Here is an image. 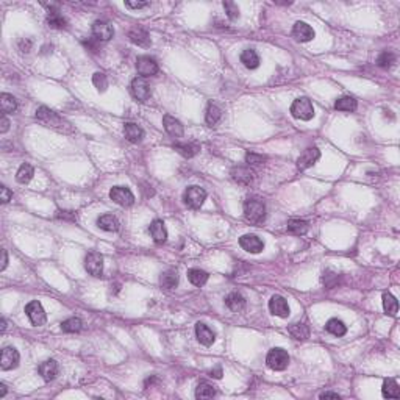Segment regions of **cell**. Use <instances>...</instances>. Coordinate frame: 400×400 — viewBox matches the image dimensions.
<instances>
[{
	"label": "cell",
	"mask_w": 400,
	"mask_h": 400,
	"mask_svg": "<svg viewBox=\"0 0 400 400\" xmlns=\"http://www.w3.org/2000/svg\"><path fill=\"white\" fill-rule=\"evenodd\" d=\"M320 398H339V394H336V392H324V394H320Z\"/></svg>",
	"instance_id": "obj_54"
},
{
	"label": "cell",
	"mask_w": 400,
	"mask_h": 400,
	"mask_svg": "<svg viewBox=\"0 0 400 400\" xmlns=\"http://www.w3.org/2000/svg\"><path fill=\"white\" fill-rule=\"evenodd\" d=\"M97 227L103 231H108V233H114L121 228V224L118 221V217L113 214H102L97 219Z\"/></svg>",
	"instance_id": "obj_23"
},
{
	"label": "cell",
	"mask_w": 400,
	"mask_h": 400,
	"mask_svg": "<svg viewBox=\"0 0 400 400\" xmlns=\"http://www.w3.org/2000/svg\"><path fill=\"white\" fill-rule=\"evenodd\" d=\"M7 264H8V253H7V250L4 249V250H2V266H0V270H5V269H7Z\"/></svg>",
	"instance_id": "obj_53"
},
{
	"label": "cell",
	"mask_w": 400,
	"mask_h": 400,
	"mask_svg": "<svg viewBox=\"0 0 400 400\" xmlns=\"http://www.w3.org/2000/svg\"><path fill=\"white\" fill-rule=\"evenodd\" d=\"M383 309H384V313L389 314V316H395L397 309H398L397 299L394 297L392 294H389V292H384L383 294Z\"/></svg>",
	"instance_id": "obj_40"
},
{
	"label": "cell",
	"mask_w": 400,
	"mask_h": 400,
	"mask_svg": "<svg viewBox=\"0 0 400 400\" xmlns=\"http://www.w3.org/2000/svg\"><path fill=\"white\" fill-rule=\"evenodd\" d=\"M124 135H125L127 141H130V143H133V144H138L144 138V130L135 122H127L124 125Z\"/></svg>",
	"instance_id": "obj_22"
},
{
	"label": "cell",
	"mask_w": 400,
	"mask_h": 400,
	"mask_svg": "<svg viewBox=\"0 0 400 400\" xmlns=\"http://www.w3.org/2000/svg\"><path fill=\"white\" fill-rule=\"evenodd\" d=\"M288 331H289L291 336L297 341H305L309 338V328L306 324H303V322H295V324H292L288 328Z\"/></svg>",
	"instance_id": "obj_30"
},
{
	"label": "cell",
	"mask_w": 400,
	"mask_h": 400,
	"mask_svg": "<svg viewBox=\"0 0 400 400\" xmlns=\"http://www.w3.org/2000/svg\"><path fill=\"white\" fill-rule=\"evenodd\" d=\"M33 175H35V169H33V166H30L29 163H24L19 169H18V172H16V180L19 183H22V185H25V183H29L30 180L33 178Z\"/></svg>",
	"instance_id": "obj_37"
},
{
	"label": "cell",
	"mask_w": 400,
	"mask_h": 400,
	"mask_svg": "<svg viewBox=\"0 0 400 400\" xmlns=\"http://www.w3.org/2000/svg\"><path fill=\"white\" fill-rule=\"evenodd\" d=\"M163 125H164V130L167 132V135H171L172 138H183L185 128H183V124L178 119L172 118V116H169V114H166L163 118Z\"/></svg>",
	"instance_id": "obj_19"
},
{
	"label": "cell",
	"mask_w": 400,
	"mask_h": 400,
	"mask_svg": "<svg viewBox=\"0 0 400 400\" xmlns=\"http://www.w3.org/2000/svg\"><path fill=\"white\" fill-rule=\"evenodd\" d=\"M358 107V103L353 97L350 96H344L341 99H338L336 102H334V108H336L338 111H345V113H353Z\"/></svg>",
	"instance_id": "obj_35"
},
{
	"label": "cell",
	"mask_w": 400,
	"mask_h": 400,
	"mask_svg": "<svg viewBox=\"0 0 400 400\" xmlns=\"http://www.w3.org/2000/svg\"><path fill=\"white\" fill-rule=\"evenodd\" d=\"M32 41L29 40V38H25V40H21L19 41V49H21V52H25V54H29L30 52V49H32Z\"/></svg>",
	"instance_id": "obj_48"
},
{
	"label": "cell",
	"mask_w": 400,
	"mask_h": 400,
	"mask_svg": "<svg viewBox=\"0 0 400 400\" xmlns=\"http://www.w3.org/2000/svg\"><path fill=\"white\" fill-rule=\"evenodd\" d=\"M136 69L141 77H152L158 74V63L150 57H139L136 60Z\"/></svg>",
	"instance_id": "obj_14"
},
{
	"label": "cell",
	"mask_w": 400,
	"mask_h": 400,
	"mask_svg": "<svg viewBox=\"0 0 400 400\" xmlns=\"http://www.w3.org/2000/svg\"><path fill=\"white\" fill-rule=\"evenodd\" d=\"M241 63L246 66L247 69H256L258 66H260V57H258V54L253 50V49H246V50H242V54L239 57Z\"/></svg>",
	"instance_id": "obj_28"
},
{
	"label": "cell",
	"mask_w": 400,
	"mask_h": 400,
	"mask_svg": "<svg viewBox=\"0 0 400 400\" xmlns=\"http://www.w3.org/2000/svg\"><path fill=\"white\" fill-rule=\"evenodd\" d=\"M225 305L233 313H241L242 309L246 308V299H244V295L239 292H230L225 297Z\"/></svg>",
	"instance_id": "obj_25"
},
{
	"label": "cell",
	"mask_w": 400,
	"mask_h": 400,
	"mask_svg": "<svg viewBox=\"0 0 400 400\" xmlns=\"http://www.w3.org/2000/svg\"><path fill=\"white\" fill-rule=\"evenodd\" d=\"M149 231H150V235H152L153 241L157 242V244H163V242L167 239V230H166V225H164L163 221H160V219H155V221L150 224Z\"/></svg>",
	"instance_id": "obj_24"
},
{
	"label": "cell",
	"mask_w": 400,
	"mask_h": 400,
	"mask_svg": "<svg viewBox=\"0 0 400 400\" xmlns=\"http://www.w3.org/2000/svg\"><path fill=\"white\" fill-rule=\"evenodd\" d=\"M231 178L235 180L238 185H242V186H249L253 178H255V172L250 169V167H246V166H236L231 169Z\"/></svg>",
	"instance_id": "obj_17"
},
{
	"label": "cell",
	"mask_w": 400,
	"mask_h": 400,
	"mask_svg": "<svg viewBox=\"0 0 400 400\" xmlns=\"http://www.w3.org/2000/svg\"><path fill=\"white\" fill-rule=\"evenodd\" d=\"M208 272H205L202 269H189L188 270V280L192 283L194 286H203L206 281H208Z\"/></svg>",
	"instance_id": "obj_36"
},
{
	"label": "cell",
	"mask_w": 400,
	"mask_h": 400,
	"mask_svg": "<svg viewBox=\"0 0 400 400\" xmlns=\"http://www.w3.org/2000/svg\"><path fill=\"white\" fill-rule=\"evenodd\" d=\"M308 228H309L308 222L306 221H302V219H291V221L288 222V225H286L288 233L295 235V236L305 235L306 231H308Z\"/></svg>",
	"instance_id": "obj_31"
},
{
	"label": "cell",
	"mask_w": 400,
	"mask_h": 400,
	"mask_svg": "<svg viewBox=\"0 0 400 400\" xmlns=\"http://www.w3.org/2000/svg\"><path fill=\"white\" fill-rule=\"evenodd\" d=\"M395 61H397V57L392 54V52L384 50V52H381V54L378 55V58H377V66H380L383 69H389V68L394 66Z\"/></svg>",
	"instance_id": "obj_41"
},
{
	"label": "cell",
	"mask_w": 400,
	"mask_h": 400,
	"mask_svg": "<svg viewBox=\"0 0 400 400\" xmlns=\"http://www.w3.org/2000/svg\"><path fill=\"white\" fill-rule=\"evenodd\" d=\"M266 161V157L264 155H258V153H247L246 155V163L249 166H260Z\"/></svg>",
	"instance_id": "obj_46"
},
{
	"label": "cell",
	"mask_w": 400,
	"mask_h": 400,
	"mask_svg": "<svg viewBox=\"0 0 400 400\" xmlns=\"http://www.w3.org/2000/svg\"><path fill=\"white\" fill-rule=\"evenodd\" d=\"M110 199L121 206H132L135 203L133 192L125 186H114L110 191Z\"/></svg>",
	"instance_id": "obj_7"
},
{
	"label": "cell",
	"mask_w": 400,
	"mask_h": 400,
	"mask_svg": "<svg viewBox=\"0 0 400 400\" xmlns=\"http://www.w3.org/2000/svg\"><path fill=\"white\" fill-rule=\"evenodd\" d=\"M222 118V110L219 108L216 103H210L208 107H206V113H205V121L210 127L216 125L219 121Z\"/></svg>",
	"instance_id": "obj_34"
},
{
	"label": "cell",
	"mask_w": 400,
	"mask_h": 400,
	"mask_svg": "<svg viewBox=\"0 0 400 400\" xmlns=\"http://www.w3.org/2000/svg\"><path fill=\"white\" fill-rule=\"evenodd\" d=\"M130 91L138 102H146L150 97V86L144 77H136V79L132 80Z\"/></svg>",
	"instance_id": "obj_8"
},
{
	"label": "cell",
	"mask_w": 400,
	"mask_h": 400,
	"mask_svg": "<svg viewBox=\"0 0 400 400\" xmlns=\"http://www.w3.org/2000/svg\"><path fill=\"white\" fill-rule=\"evenodd\" d=\"M244 216L250 224H263L266 221V205L260 199H247L244 203Z\"/></svg>",
	"instance_id": "obj_1"
},
{
	"label": "cell",
	"mask_w": 400,
	"mask_h": 400,
	"mask_svg": "<svg viewBox=\"0 0 400 400\" xmlns=\"http://www.w3.org/2000/svg\"><path fill=\"white\" fill-rule=\"evenodd\" d=\"M0 124H2V128H0V133H7L8 132V128H10V121L8 118L4 114L2 116V121H0Z\"/></svg>",
	"instance_id": "obj_52"
},
{
	"label": "cell",
	"mask_w": 400,
	"mask_h": 400,
	"mask_svg": "<svg viewBox=\"0 0 400 400\" xmlns=\"http://www.w3.org/2000/svg\"><path fill=\"white\" fill-rule=\"evenodd\" d=\"M239 246L246 250V252H249V253H253V255H256V253H261L263 252V249H264V242L258 238L256 235H242L241 238H239Z\"/></svg>",
	"instance_id": "obj_13"
},
{
	"label": "cell",
	"mask_w": 400,
	"mask_h": 400,
	"mask_svg": "<svg viewBox=\"0 0 400 400\" xmlns=\"http://www.w3.org/2000/svg\"><path fill=\"white\" fill-rule=\"evenodd\" d=\"M210 375L213 378H222V367L221 366H216L214 369L210 370Z\"/></svg>",
	"instance_id": "obj_51"
},
{
	"label": "cell",
	"mask_w": 400,
	"mask_h": 400,
	"mask_svg": "<svg viewBox=\"0 0 400 400\" xmlns=\"http://www.w3.org/2000/svg\"><path fill=\"white\" fill-rule=\"evenodd\" d=\"M5 330H7V320L2 319V333H5Z\"/></svg>",
	"instance_id": "obj_56"
},
{
	"label": "cell",
	"mask_w": 400,
	"mask_h": 400,
	"mask_svg": "<svg viewBox=\"0 0 400 400\" xmlns=\"http://www.w3.org/2000/svg\"><path fill=\"white\" fill-rule=\"evenodd\" d=\"M38 372H40V375L43 377V380L46 381H52L58 377L60 373V366L55 359H46L43 363L38 366Z\"/></svg>",
	"instance_id": "obj_18"
},
{
	"label": "cell",
	"mask_w": 400,
	"mask_h": 400,
	"mask_svg": "<svg viewBox=\"0 0 400 400\" xmlns=\"http://www.w3.org/2000/svg\"><path fill=\"white\" fill-rule=\"evenodd\" d=\"M269 311L272 313L274 316H278V317L285 319V317L289 316V305H288L285 297H281V295L275 294L269 300Z\"/></svg>",
	"instance_id": "obj_12"
},
{
	"label": "cell",
	"mask_w": 400,
	"mask_h": 400,
	"mask_svg": "<svg viewBox=\"0 0 400 400\" xmlns=\"http://www.w3.org/2000/svg\"><path fill=\"white\" fill-rule=\"evenodd\" d=\"M314 30L311 25H308L306 22H302V21H297L294 24V27H292V36L295 38L297 41L300 43H308V41H311L313 38H314Z\"/></svg>",
	"instance_id": "obj_16"
},
{
	"label": "cell",
	"mask_w": 400,
	"mask_h": 400,
	"mask_svg": "<svg viewBox=\"0 0 400 400\" xmlns=\"http://www.w3.org/2000/svg\"><path fill=\"white\" fill-rule=\"evenodd\" d=\"M47 24H49V27L60 30V29H66L68 27V19L64 18L63 15H60L58 10H54V11H49Z\"/></svg>",
	"instance_id": "obj_32"
},
{
	"label": "cell",
	"mask_w": 400,
	"mask_h": 400,
	"mask_svg": "<svg viewBox=\"0 0 400 400\" xmlns=\"http://www.w3.org/2000/svg\"><path fill=\"white\" fill-rule=\"evenodd\" d=\"M325 330H327L330 334H333V336L341 338V336H344V334L347 333V325L344 324V322H342L341 319L333 317V319H330V320L327 322V324H325Z\"/></svg>",
	"instance_id": "obj_29"
},
{
	"label": "cell",
	"mask_w": 400,
	"mask_h": 400,
	"mask_svg": "<svg viewBox=\"0 0 400 400\" xmlns=\"http://www.w3.org/2000/svg\"><path fill=\"white\" fill-rule=\"evenodd\" d=\"M322 281H324L325 288L333 289L339 285V275L336 272H331V270H325V272L322 274Z\"/></svg>",
	"instance_id": "obj_44"
},
{
	"label": "cell",
	"mask_w": 400,
	"mask_h": 400,
	"mask_svg": "<svg viewBox=\"0 0 400 400\" xmlns=\"http://www.w3.org/2000/svg\"><path fill=\"white\" fill-rule=\"evenodd\" d=\"M216 395V389L214 386L210 383H200L196 389V398H211Z\"/></svg>",
	"instance_id": "obj_42"
},
{
	"label": "cell",
	"mask_w": 400,
	"mask_h": 400,
	"mask_svg": "<svg viewBox=\"0 0 400 400\" xmlns=\"http://www.w3.org/2000/svg\"><path fill=\"white\" fill-rule=\"evenodd\" d=\"M172 147L185 158H192L200 152V146L196 143H175Z\"/></svg>",
	"instance_id": "obj_27"
},
{
	"label": "cell",
	"mask_w": 400,
	"mask_h": 400,
	"mask_svg": "<svg viewBox=\"0 0 400 400\" xmlns=\"http://www.w3.org/2000/svg\"><path fill=\"white\" fill-rule=\"evenodd\" d=\"M128 40L139 47H150V44H152L149 32L143 27H133L130 32H128Z\"/></svg>",
	"instance_id": "obj_20"
},
{
	"label": "cell",
	"mask_w": 400,
	"mask_h": 400,
	"mask_svg": "<svg viewBox=\"0 0 400 400\" xmlns=\"http://www.w3.org/2000/svg\"><path fill=\"white\" fill-rule=\"evenodd\" d=\"M19 352L15 347H5L2 350V358H0V367L2 370H11L19 366Z\"/></svg>",
	"instance_id": "obj_11"
},
{
	"label": "cell",
	"mask_w": 400,
	"mask_h": 400,
	"mask_svg": "<svg viewBox=\"0 0 400 400\" xmlns=\"http://www.w3.org/2000/svg\"><path fill=\"white\" fill-rule=\"evenodd\" d=\"M93 85L96 86V89L99 93H105L108 89V79L103 72H96L93 75Z\"/></svg>",
	"instance_id": "obj_43"
},
{
	"label": "cell",
	"mask_w": 400,
	"mask_h": 400,
	"mask_svg": "<svg viewBox=\"0 0 400 400\" xmlns=\"http://www.w3.org/2000/svg\"><path fill=\"white\" fill-rule=\"evenodd\" d=\"M196 338L202 345L210 347V345H213V342L216 339V334L208 325H205L203 322H197L196 324Z\"/></svg>",
	"instance_id": "obj_21"
},
{
	"label": "cell",
	"mask_w": 400,
	"mask_h": 400,
	"mask_svg": "<svg viewBox=\"0 0 400 400\" xmlns=\"http://www.w3.org/2000/svg\"><path fill=\"white\" fill-rule=\"evenodd\" d=\"M0 194H2V197H0V200H2V203H8L13 197V192L4 185L2 188H0Z\"/></svg>",
	"instance_id": "obj_47"
},
{
	"label": "cell",
	"mask_w": 400,
	"mask_h": 400,
	"mask_svg": "<svg viewBox=\"0 0 400 400\" xmlns=\"http://www.w3.org/2000/svg\"><path fill=\"white\" fill-rule=\"evenodd\" d=\"M0 108H2V113L4 114L15 113L16 108H18V102H16V99L13 97L11 94L4 93L2 96H0Z\"/></svg>",
	"instance_id": "obj_38"
},
{
	"label": "cell",
	"mask_w": 400,
	"mask_h": 400,
	"mask_svg": "<svg viewBox=\"0 0 400 400\" xmlns=\"http://www.w3.org/2000/svg\"><path fill=\"white\" fill-rule=\"evenodd\" d=\"M83 328V322L79 317H69L61 322V330L64 333H79Z\"/></svg>",
	"instance_id": "obj_39"
},
{
	"label": "cell",
	"mask_w": 400,
	"mask_h": 400,
	"mask_svg": "<svg viewBox=\"0 0 400 400\" xmlns=\"http://www.w3.org/2000/svg\"><path fill=\"white\" fill-rule=\"evenodd\" d=\"M25 314H27V317L30 319V322L35 327L44 325L47 320L46 309L41 305V302H38V300H32L27 303V306H25Z\"/></svg>",
	"instance_id": "obj_4"
},
{
	"label": "cell",
	"mask_w": 400,
	"mask_h": 400,
	"mask_svg": "<svg viewBox=\"0 0 400 400\" xmlns=\"http://www.w3.org/2000/svg\"><path fill=\"white\" fill-rule=\"evenodd\" d=\"M291 114L294 116L295 119L299 121H311L314 118V108L313 103L309 99L306 97H299L292 102V105L289 108Z\"/></svg>",
	"instance_id": "obj_2"
},
{
	"label": "cell",
	"mask_w": 400,
	"mask_h": 400,
	"mask_svg": "<svg viewBox=\"0 0 400 400\" xmlns=\"http://www.w3.org/2000/svg\"><path fill=\"white\" fill-rule=\"evenodd\" d=\"M85 269L89 275L100 277L103 274V256L99 252H89L85 256Z\"/></svg>",
	"instance_id": "obj_6"
},
{
	"label": "cell",
	"mask_w": 400,
	"mask_h": 400,
	"mask_svg": "<svg viewBox=\"0 0 400 400\" xmlns=\"http://www.w3.org/2000/svg\"><path fill=\"white\" fill-rule=\"evenodd\" d=\"M224 8H225V13H227V16L231 19V21H235L239 18V8L235 2H224Z\"/></svg>",
	"instance_id": "obj_45"
},
{
	"label": "cell",
	"mask_w": 400,
	"mask_h": 400,
	"mask_svg": "<svg viewBox=\"0 0 400 400\" xmlns=\"http://www.w3.org/2000/svg\"><path fill=\"white\" fill-rule=\"evenodd\" d=\"M185 203L192 210H199L206 200V191L200 186H189L183 194Z\"/></svg>",
	"instance_id": "obj_5"
},
{
	"label": "cell",
	"mask_w": 400,
	"mask_h": 400,
	"mask_svg": "<svg viewBox=\"0 0 400 400\" xmlns=\"http://www.w3.org/2000/svg\"><path fill=\"white\" fill-rule=\"evenodd\" d=\"M160 285H161V288H164L167 291L175 289L177 285H178V274H177V270H174V269L164 270V272L160 275Z\"/></svg>",
	"instance_id": "obj_26"
},
{
	"label": "cell",
	"mask_w": 400,
	"mask_h": 400,
	"mask_svg": "<svg viewBox=\"0 0 400 400\" xmlns=\"http://www.w3.org/2000/svg\"><path fill=\"white\" fill-rule=\"evenodd\" d=\"M125 7L130 10H141V8L149 7V4L147 2H125Z\"/></svg>",
	"instance_id": "obj_49"
},
{
	"label": "cell",
	"mask_w": 400,
	"mask_h": 400,
	"mask_svg": "<svg viewBox=\"0 0 400 400\" xmlns=\"http://www.w3.org/2000/svg\"><path fill=\"white\" fill-rule=\"evenodd\" d=\"M381 394L386 398H398L400 397V389H398L397 381L392 380V378L384 380L383 386H381Z\"/></svg>",
	"instance_id": "obj_33"
},
{
	"label": "cell",
	"mask_w": 400,
	"mask_h": 400,
	"mask_svg": "<svg viewBox=\"0 0 400 400\" xmlns=\"http://www.w3.org/2000/svg\"><path fill=\"white\" fill-rule=\"evenodd\" d=\"M36 119L40 121L41 124H44L46 127L61 128V125H63V119L60 118V116L55 111H52L47 107L38 108V111H36Z\"/></svg>",
	"instance_id": "obj_9"
},
{
	"label": "cell",
	"mask_w": 400,
	"mask_h": 400,
	"mask_svg": "<svg viewBox=\"0 0 400 400\" xmlns=\"http://www.w3.org/2000/svg\"><path fill=\"white\" fill-rule=\"evenodd\" d=\"M7 394V386L5 384H0V397H4Z\"/></svg>",
	"instance_id": "obj_55"
},
{
	"label": "cell",
	"mask_w": 400,
	"mask_h": 400,
	"mask_svg": "<svg viewBox=\"0 0 400 400\" xmlns=\"http://www.w3.org/2000/svg\"><path fill=\"white\" fill-rule=\"evenodd\" d=\"M320 158V150L317 147H308L302 152V155L297 160V167L300 171H306L309 167H313Z\"/></svg>",
	"instance_id": "obj_10"
},
{
	"label": "cell",
	"mask_w": 400,
	"mask_h": 400,
	"mask_svg": "<svg viewBox=\"0 0 400 400\" xmlns=\"http://www.w3.org/2000/svg\"><path fill=\"white\" fill-rule=\"evenodd\" d=\"M266 363L272 370H285L289 364V355L285 349L275 347V349L269 350L266 356Z\"/></svg>",
	"instance_id": "obj_3"
},
{
	"label": "cell",
	"mask_w": 400,
	"mask_h": 400,
	"mask_svg": "<svg viewBox=\"0 0 400 400\" xmlns=\"http://www.w3.org/2000/svg\"><path fill=\"white\" fill-rule=\"evenodd\" d=\"M93 35L97 41H110L111 38L114 36V29L113 25H110L107 21H96L93 24Z\"/></svg>",
	"instance_id": "obj_15"
},
{
	"label": "cell",
	"mask_w": 400,
	"mask_h": 400,
	"mask_svg": "<svg viewBox=\"0 0 400 400\" xmlns=\"http://www.w3.org/2000/svg\"><path fill=\"white\" fill-rule=\"evenodd\" d=\"M97 43H100V41H97L96 38H93V40H89V41H83V44H85L88 49H91L93 52H97V50H99V46H97Z\"/></svg>",
	"instance_id": "obj_50"
}]
</instances>
